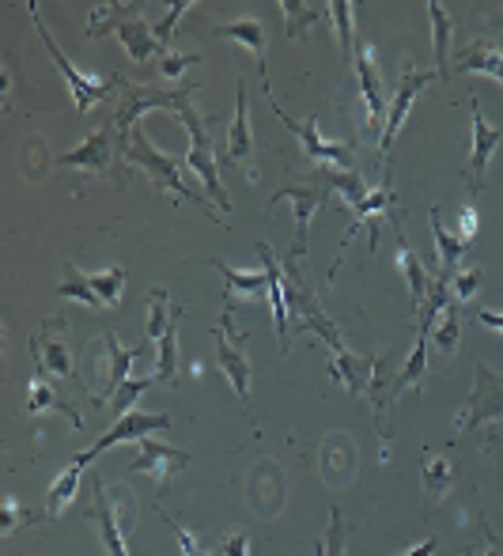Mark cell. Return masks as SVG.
Here are the masks:
<instances>
[{"instance_id":"obj_23","label":"cell","mask_w":503,"mask_h":556,"mask_svg":"<svg viewBox=\"0 0 503 556\" xmlns=\"http://www.w3.org/2000/svg\"><path fill=\"white\" fill-rule=\"evenodd\" d=\"M212 38H231L239 42L242 50H250L257 58V76L262 84H269V68H265V27L257 20H235V23H224V27L212 30Z\"/></svg>"},{"instance_id":"obj_31","label":"cell","mask_w":503,"mask_h":556,"mask_svg":"<svg viewBox=\"0 0 503 556\" xmlns=\"http://www.w3.org/2000/svg\"><path fill=\"white\" fill-rule=\"evenodd\" d=\"M280 12H285V30L292 42H300L306 27H314V23L326 27L329 20V4H303V0H280Z\"/></svg>"},{"instance_id":"obj_19","label":"cell","mask_w":503,"mask_h":556,"mask_svg":"<svg viewBox=\"0 0 503 556\" xmlns=\"http://www.w3.org/2000/svg\"><path fill=\"white\" fill-rule=\"evenodd\" d=\"M167 428H171L167 413H140V409H133V413H125V417L117 420V425L110 428L106 435H99V440L88 446V454H91V458H99V454L110 451V446L137 443V440H144V435H152V432H167Z\"/></svg>"},{"instance_id":"obj_22","label":"cell","mask_w":503,"mask_h":556,"mask_svg":"<svg viewBox=\"0 0 503 556\" xmlns=\"http://www.w3.org/2000/svg\"><path fill=\"white\" fill-rule=\"evenodd\" d=\"M454 65H458V73L489 76V80L503 84V53L489 38H474V42L462 46V50L454 53Z\"/></svg>"},{"instance_id":"obj_12","label":"cell","mask_w":503,"mask_h":556,"mask_svg":"<svg viewBox=\"0 0 503 556\" xmlns=\"http://www.w3.org/2000/svg\"><path fill=\"white\" fill-rule=\"evenodd\" d=\"M500 140H503V129H496V125L485 117L477 96H469V163H466V175H462L466 193H481L485 175H489V160L500 148Z\"/></svg>"},{"instance_id":"obj_15","label":"cell","mask_w":503,"mask_h":556,"mask_svg":"<svg viewBox=\"0 0 503 556\" xmlns=\"http://www.w3.org/2000/svg\"><path fill=\"white\" fill-rule=\"evenodd\" d=\"M114 160H122V152H117L114 125H102V129L91 132L88 140H80V148L58 155V163H53V167H58V170H80V175H106V170L114 167Z\"/></svg>"},{"instance_id":"obj_3","label":"cell","mask_w":503,"mask_h":556,"mask_svg":"<svg viewBox=\"0 0 503 556\" xmlns=\"http://www.w3.org/2000/svg\"><path fill=\"white\" fill-rule=\"evenodd\" d=\"M122 160L125 163H133V167H140L148 178H152V186L160 193H171V201H193L198 208H204L209 213V205H204V193H193L190 186L183 182V175H178V160H171V155H163L160 148L148 140V129H144V122L133 129V137H129V144H125V152H122ZM209 220L212 224H219V213H209ZM224 227V224H219Z\"/></svg>"},{"instance_id":"obj_33","label":"cell","mask_w":503,"mask_h":556,"mask_svg":"<svg viewBox=\"0 0 503 556\" xmlns=\"http://www.w3.org/2000/svg\"><path fill=\"white\" fill-rule=\"evenodd\" d=\"M424 375H428V337L416 333L413 356H408V364L402 367V371H398V379H394V394H390V405H394L402 394H408V390H420Z\"/></svg>"},{"instance_id":"obj_48","label":"cell","mask_w":503,"mask_h":556,"mask_svg":"<svg viewBox=\"0 0 503 556\" xmlns=\"http://www.w3.org/2000/svg\"><path fill=\"white\" fill-rule=\"evenodd\" d=\"M198 53H178V50H167L163 53V61H160V73L167 76V80H178V76L186 73V68H193L198 65Z\"/></svg>"},{"instance_id":"obj_26","label":"cell","mask_w":503,"mask_h":556,"mask_svg":"<svg viewBox=\"0 0 503 556\" xmlns=\"http://www.w3.org/2000/svg\"><path fill=\"white\" fill-rule=\"evenodd\" d=\"M140 8L144 4H137V0H122V4H117V0L114 4H96L88 15V30H84V38H88V42H99V38L110 35V30L117 35V27H122L125 20L140 15Z\"/></svg>"},{"instance_id":"obj_28","label":"cell","mask_w":503,"mask_h":556,"mask_svg":"<svg viewBox=\"0 0 503 556\" xmlns=\"http://www.w3.org/2000/svg\"><path fill=\"white\" fill-rule=\"evenodd\" d=\"M398 265H402V277H405V285H408V295H413V311H420L424 295H428V288H431V277H428V269L420 265V257H416V250L405 242L402 224H398Z\"/></svg>"},{"instance_id":"obj_38","label":"cell","mask_w":503,"mask_h":556,"mask_svg":"<svg viewBox=\"0 0 503 556\" xmlns=\"http://www.w3.org/2000/svg\"><path fill=\"white\" fill-rule=\"evenodd\" d=\"M454 484V466L447 458H439L436 451H424V492L428 500H439L447 496Z\"/></svg>"},{"instance_id":"obj_42","label":"cell","mask_w":503,"mask_h":556,"mask_svg":"<svg viewBox=\"0 0 503 556\" xmlns=\"http://www.w3.org/2000/svg\"><path fill=\"white\" fill-rule=\"evenodd\" d=\"M152 387H155V375H148V379H125L122 387L114 390V397H110V413L122 420L125 413H133V405L140 402V394L152 390Z\"/></svg>"},{"instance_id":"obj_24","label":"cell","mask_w":503,"mask_h":556,"mask_svg":"<svg viewBox=\"0 0 503 556\" xmlns=\"http://www.w3.org/2000/svg\"><path fill=\"white\" fill-rule=\"evenodd\" d=\"M46 409L65 413L68 425H73L76 432H84V417H80V409H76V405H68L65 397H61L58 390H53V382H50V379H42V375H35V379H30V390H27V413H30V417H38V413H46Z\"/></svg>"},{"instance_id":"obj_21","label":"cell","mask_w":503,"mask_h":556,"mask_svg":"<svg viewBox=\"0 0 503 556\" xmlns=\"http://www.w3.org/2000/svg\"><path fill=\"white\" fill-rule=\"evenodd\" d=\"M326 375L337 382V387L349 390V394H367V382H372V375H375V356L337 352V356H329Z\"/></svg>"},{"instance_id":"obj_36","label":"cell","mask_w":503,"mask_h":556,"mask_svg":"<svg viewBox=\"0 0 503 556\" xmlns=\"http://www.w3.org/2000/svg\"><path fill=\"white\" fill-rule=\"evenodd\" d=\"M431 344H436L439 359H451L454 352H458V337H462V318H458V303H447L443 315L436 318V326H431Z\"/></svg>"},{"instance_id":"obj_53","label":"cell","mask_w":503,"mask_h":556,"mask_svg":"<svg viewBox=\"0 0 503 556\" xmlns=\"http://www.w3.org/2000/svg\"><path fill=\"white\" fill-rule=\"evenodd\" d=\"M436 538H424V542L420 545H413V549H405V553H398V556H431V553H436Z\"/></svg>"},{"instance_id":"obj_8","label":"cell","mask_w":503,"mask_h":556,"mask_svg":"<svg viewBox=\"0 0 503 556\" xmlns=\"http://www.w3.org/2000/svg\"><path fill=\"white\" fill-rule=\"evenodd\" d=\"M30 8V20H35V30H38V38H42V46H46V53H50L53 61H58V68H61V76H65V84H68V91H73V103H76V111L80 114H88L91 106L102 103V99L110 96V91L122 84V76H91V73H80V68L73 65V61L61 53V46H58V38L46 30V23H42V15H38V4H27Z\"/></svg>"},{"instance_id":"obj_1","label":"cell","mask_w":503,"mask_h":556,"mask_svg":"<svg viewBox=\"0 0 503 556\" xmlns=\"http://www.w3.org/2000/svg\"><path fill=\"white\" fill-rule=\"evenodd\" d=\"M280 273H285L288 315L295 318L292 330H288V341H295V337H306V333H318L322 341H326L329 356H337V352H349V349H344L341 330H337V323H329V315L322 311V300H318V292H314L311 277L303 273L300 257L288 254L285 262H280Z\"/></svg>"},{"instance_id":"obj_39","label":"cell","mask_w":503,"mask_h":556,"mask_svg":"<svg viewBox=\"0 0 503 556\" xmlns=\"http://www.w3.org/2000/svg\"><path fill=\"white\" fill-rule=\"evenodd\" d=\"M58 295H65V300L84 303V307H91V311H102V300L96 295V288L88 285V273H80L73 262L65 265V280H61V285H58Z\"/></svg>"},{"instance_id":"obj_9","label":"cell","mask_w":503,"mask_h":556,"mask_svg":"<svg viewBox=\"0 0 503 556\" xmlns=\"http://www.w3.org/2000/svg\"><path fill=\"white\" fill-rule=\"evenodd\" d=\"M492 420H503V375L492 371L485 359H474V390L454 417V435H469Z\"/></svg>"},{"instance_id":"obj_20","label":"cell","mask_w":503,"mask_h":556,"mask_svg":"<svg viewBox=\"0 0 503 556\" xmlns=\"http://www.w3.org/2000/svg\"><path fill=\"white\" fill-rule=\"evenodd\" d=\"M257 254H262V265H265V277H269V307H273V326H277V341H280V352H288V303H285V273H280V262L273 257V247L269 242H257Z\"/></svg>"},{"instance_id":"obj_52","label":"cell","mask_w":503,"mask_h":556,"mask_svg":"<svg viewBox=\"0 0 503 556\" xmlns=\"http://www.w3.org/2000/svg\"><path fill=\"white\" fill-rule=\"evenodd\" d=\"M477 323H485L489 330L503 333V311H496V307H481V311H477Z\"/></svg>"},{"instance_id":"obj_43","label":"cell","mask_w":503,"mask_h":556,"mask_svg":"<svg viewBox=\"0 0 503 556\" xmlns=\"http://www.w3.org/2000/svg\"><path fill=\"white\" fill-rule=\"evenodd\" d=\"M318 556H349V527L341 519V507L329 511V527L318 542Z\"/></svg>"},{"instance_id":"obj_41","label":"cell","mask_w":503,"mask_h":556,"mask_svg":"<svg viewBox=\"0 0 503 556\" xmlns=\"http://www.w3.org/2000/svg\"><path fill=\"white\" fill-rule=\"evenodd\" d=\"M352 12H356V8H352L349 0H334V4H329V20H334V27H337V46H341L344 65H349L352 53H356V35H352Z\"/></svg>"},{"instance_id":"obj_13","label":"cell","mask_w":503,"mask_h":556,"mask_svg":"<svg viewBox=\"0 0 503 556\" xmlns=\"http://www.w3.org/2000/svg\"><path fill=\"white\" fill-rule=\"evenodd\" d=\"M257 148H254V125H250V103H247V84H235V117L227 125V140L224 152H219V163L224 167H242L250 182H257Z\"/></svg>"},{"instance_id":"obj_45","label":"cell","mask_w":503,"mask_h":556,"mask_svg":"<svg viewBox=\"0 0 503 556\" xmlns=\"http://www.w3.org/2000/svg\"><path fill=\"white\" fill-rule=\"evenodd\" d=\"M190 12V0H178L175 8H171L167 15H163L160 23H155V42H160V50H171V38H175V30H178V23H183V15Z\"/></svg>"},{"instance_id":"obj_14","label":"cell","mask_w":503,"mask_h":556,"mask_svg":"<svg viewBox=\"0 0 503 556\" xmlns=\"http://www.w3.org/2000/svg\"><path fill=\"white\" fill-rule=\"evenodd\" d=\"M280 201H292V213H295L292 257H300V262H303L306 250H311V216L329 201V190H326V186H318V182H292V186H280V190L273 193L269 208L280 205Z\"/></svg>"},{"instance_id":"obj_7","label":"cell","mask_w":503,"mask_h":556,"mask_svg":"<svg viewBox=\"0 0 503 556\" xmlns=\"http://www.w3.org/2000/svg\"><path fill=\"white\" fill-rule=\"evenodd\" d=\"M178 117H183L186 132H190V152H186V167L193 170V175L204 182V190H209L212 205L219 208V213H231V198H227V190L219 186V155L212 152V137H209V117H201L198 111H193V103H186L183 111H178Z\"/></svg>"},{"instance_id":"obj_11","label":"cell","mask_w":503,"mask_h":556,"mask_svg":"<svg viewBox=\"0 0 503 556\" xmlns=\"http://www.w3.org/2000/svg\"><path fill=\"white\" fill-rule=\"evenodd\" d=\"M262 91H265V99L273 103V111H277L280 122L288 125V129L300 137V144H303V155L311 163H329V167H341V170H352V152H356V140H322V132H318V114L314 117H306V122H292V117L285 114V106L273 99V91H269V84H262Z\"/></svg>"},{"instance_id":"obj_37","label":"cell","mask_w":503,"mask_h":556,"mask_svg":"<svg viewBox=\"0 0 503 556\" xmlns=\"http://www.w3.org/2000/svg\"><path fill=\"white\" fill-rule=\"evenodd\" d=\"M428 15H431V38H436V73L451 76V15L439 0H428Z\"/></svg>"},{"instance_id":"obj_54","label":"cell","mask_w":503,"mask_h":556,"mask_svg":"<svg viewBox=\"0 0 503 556\" xmlns=\"http://www.w3.org/2000/svg\"><path fill=\"white\" fill-rule=\"evenodd\" d=\"M489 451H496V454H503V443H496V440H492V443H489Z\"/></svg>"},{"instance_id":"obj_5","label":"cell","mask_w":503,"mask_h":556,"mask_svg":"<svg viewBox=\"0 0 503 556\" xmlns=\"http://www.w3.org/2000/svg\"><path fill=\"white\" fill-rule=\"evenodd\" d=\"M91 492H96V504L84 515L99 527L102 549H106V556H129L125 534H129V522H133V492L125 484H110L106 492V484L99 477H91Z\"/></svg>"},{"instance_id":"obj_55","label":"cell","mask_w":503,"mask_h":556,"mask_svg":"<svg viewBox=\"0 0 503 556\" xmlns=\"http://www.w3.org/2000/svg\"><path fill=\"white\" fill-rule=\"evenodd\" d=\"M492 27H496V30H503V15H496V20H492Z\"/></svg>"},{"instance_id":"obj_50","label":"cell","mask_w":503,"mask_h":556,"mask_svg":"<svg viewBox=\"0 0 503 556\" xmlns=\"http://www.w3.org/2000/svg\"><path fill=\"white\" fill-rule=\"evenodd\" d=\"M454 235H458L462 242H469L477 235V213L469 205H458V231Z\"/></svg>"},{"instance_id":"obj_51","label":"cell","mask_w":503,"mask_h":556,"mask_svg":"<svg viewBox=\"0 0 503 556\" xmlns=\"http://www.w3.org/2000/svg\"><path fill=\"white\" fill-rule=\"evenodd\" d=\"M216 556H250V538H247V534L224 538V545L216 549Z\"/></svg>"},{"instance_id":"obj_47","label":"cell","mask_w":503,"mask_h":556,"mask_svg":"<svg viewBox=\"0 0 503 556\" xmlns=\"http://www.w3.org/2000/svg\"><path fill=\"white\" fill-rule=\"evenodd\" d=\"M163 515V511H160ZM163 522L171 527V534H175V542H178V549H183V556H216V553H209L204 545L198 542V538L190 534V530L183 527V522H175L171 515H163Z\"/></svg>"},{"instance_id":"obj_30","label":"cell","mask_w":503,"mask_h":556,"mask_svg":"<svg viewBox=\"0 0 503 556\" xmlns=\"http://www.w3.org/2000/svg\"><path fill=\"white\" fill-rule=\"evenodd\" d=\"M117 38H122V46H125V53H129L133 61H140L144 65L152 53H167V50H160V42H155V30L148 27L140 15H133V20H125L122 27H117Z\"/></svg>"},{"instance_id":"obj_46","label":"cell","mask_w":503,"mask_h":556,"mask_svg":"<svg viewBox=\"0 0 503 556\" xmlns=\"http://www.w3.org/2000/svg\"><path fill=\"white\" fill-rule=\"evenodd\" d=\"M38 519H46V511L30 515V511H23V507L15 504V496H4V538H12L15 527H30V522H38Z\"/></svg>"},{"instance_id":"obj_18","label":"cell","mask_w":503,"mask_h":556,"mask_svg":"<svg viewBox=\"0 0 503 556\" xmlns=\"http://www.w3.org/2000/svg\"><path fill=\"white\" fill-rule=\"evenodd\" d=\"M352 61H356L360 91H364V106H367V132H379V140H382L390 103L382 99V73L375 68V50H372V46H364V42H356Z\"/></svg>"},{"instance_id":"obj_25","label":"cell","mask_w":503,"mask_h":556,"mask_svg":"<svg viewBox=\"0 0 503 556\" xmlns=\"http://www.w3.org/2000/svg\"><path fill=\"white\" fill-rule=\"evenodd\" d=\"M428 220H431V235H436L439 277H447V280H451L454 273L462 269V254H466V242H462L454 231H447V227H443V213H439V208H431V213H428Z\"/></svg>"},{"instance_id":"obj_35","label":"cell","mask_w":503,"mask_h":556,"mask_svg":"<svg viewBox=\"0 0 503 556\" xmlns=\"http://www.w3.org/2000/svg\"><path fill=\"white\" fill-rule=\"evenodd\" d=\"M80 477H84L80 462H68V469L53 481L50 500H46V519H61V515H65V507L73 504L76 492H80Z\"/></svg>"},{"instance_id":"obj_29","label":"cell","mask_w":503,"mask_h":556,"mask_svg":"<svg viewBox=\"0 0 503 556\" xmlns=\"http://www.w3.org/2000/svg\"><path fill=\"white\" fill-rule=\"evenodd\" d=\"M212 269L224 277L227 285V295H250V300H269V277L265 273H242V269H231L224 265L219 257H212Z\"/></svg>"},{"instance_id":"obj_27","label":"cell","mask_w":503,"mask_h":556,"mask_svg":"<svg viewBox=\"0 0 503 556\" xmlns=\"http://www.w3.org/2000/svg\"><path fill=\"white\" fill-rule=\"evenodd\" d=\"M318 178H322V186H326L329 193H337V198H341L349 208L364 205L367 193H372V190L364 186V178L356 175V170H341V167H329V163H322V167H318Z\"/></svg>"},{"instance_id":"obj_10","label":"cell","mask_w":503,"mask_h":556,"mask_svg":"<svg viewBox=\"0 0 503 556\" xmlns=\"http://www.w3.org/2000/svg\"><path fill=\"white\" fill-rule=\"evenodd\" d=\"M30 356H35L38 375H58V379H76L80 382V371L73 364V349H68V318L65 315H53L42 318L38 330L30 333Z\"/></svg>"},{"instance_id":"obj_32","label":"cell","mask_w":503,"mask_h":556,"mask_svg":"<svg viewBox=\"0 0 503 556\" xmlns=\"http://www.w3.org/2000/svg\"><path fill=\"white\" fill-rule=\"evenodd\" d=\"M183 307H171V295L167 288H152L148 292V326H144V341L148 344H160V337L171 330V323L178 318Z\"/></svg>"},{"instance_id":"obj_17","label":"cell","mask_w":503,"mask_h":556,"mask_svg":"<svg viewBox=\"0 0 503 556\" xmlns=\"http://www.w3.org/2000/svg\"><path fill=\"white\" fill-rule=\"evenodd\" d=\"M431 80H439L436 68H408L402 76V84H398L394 99H390V111H387V129H382V140H379V152H390L394 148V140L402 137V125L408 111H413V103L420 99V91L428 88Z\"/></svg>"},{"instance_id":"obj_40","label":"cell","mask_w":503,"mask_h":556,"mask_svg":"<svg viewBox=\"0 0 503 556\" xmlns=\"http://www.w3.org/2000/svg\"><path fill=\"white\" fill-rule=\"evenodd\" d=\"M88 285L96 288V295L102 300V311L117 307L125 295V269H102V273H88Z\"/></svg>"},{"instance_id":"obj_16","label":"cell","mask_w":503,"mask_h":556,"mask_svg":"<svg viewBox=\"0 0 503 556\" xmlns=\"http://www.w3.org/2000/svg\"><path fill=\"white\" fill-rule=\"evenodd\" d=\"M190 462H193L190 451H178V446H167V443L152 440V435H144V440L133 443V466L129 469H137V473L152 477L155 489L163 492V484H167L171 477L183 473V469L190 466Z\"/></svg>"},{"instance_id":"obj_49","label":"cell","mask_w":503,"mask_h":556,"mask_svg":"<svg viewBox=\"0 0 503 556\" xmlns=\"http://www.w3.org/2000/svg\"><path fill=\"white\" fill-rule=\"evenodd\" d=\"M466 556H503V542L489 530V522H481V545H474Z\"/></svg>"},{"instance_id":"obj_6","label":"cell","mask_w":503,"mask_h":556,"mask_svg":"<svg viewBox=\"0 0 503 556\" xmlns=\"http://www.w3.org/2000/svg\"><path fill=\"white\" fill-rule=\"evenodd\" d=\"M212 337H216V364L219 371L227 375V382H231L235 397H239L242 413L247 417H254V409H250V359L247 352H242V341H247V333L235 326V300L227 295L224 300V311H219V323L212 326Z\"/></svg>"},{"instance_id":"obj_44","label":"cell","mask_w":503,"mask_h":556,"mask_svg":"<svg viewBox=\"0 0 503 556\" xmlns=\"http://www.w3.org/2000/svg\"><path fill=\"white\" fill-rule=\"evenodd\" d=\"M481 265H462L458 273L451 277V300L454 303H469L477 295V288H481Z\"/></svg>"},{"instance_id":"obj_2","label":"cell","mask_w":503,"mask_h":556,"mask_svg":"<svg viewBox=\"0 0 503 556\" xmlns=\"http://www.w3.org/2000/svg\"><path fill=\"white\" fill-rule=\"evenodd\" d=\"M140 356H148V344H137V349H122V341H117V333H99L96 341H91L88 356H84L80 364V390L84 397H88L91 405H106L110 397H114V390L122 387L125 379H129V367L137 364Z\"/></svg>"},{"instance_id":"obj_34","label":"cell","mask_w":503,"mask_h":556,"mask_svg":"<svg viewBox=\"0 0 503 556\" xmlns=\"http://www.w3.org/2000/svg\"><path fill=\"white\" fill-rule=\"evenodd\" d=\"M178 323H183V311H178V318L171 323V330L160 337V344H155V382H163V387H178Z\"/></svg>"},{"instance_id":"obj_4","label":"cell","mask_w":503,"mask_h":556,"mask_svg":"<svg viewBox=\"0 0 503 556\" xmlns=\"http://www.w3.org/2000/svg\"><path fill=\"white\" fill-rule=\"evenodd\" d=\"M198 96V84H183V88H137V84H122V99H117V114H114V137H117V152H125L133 129L140 125V117L148 111H183L190 99Z\"/></svg>"}]
</instances>
